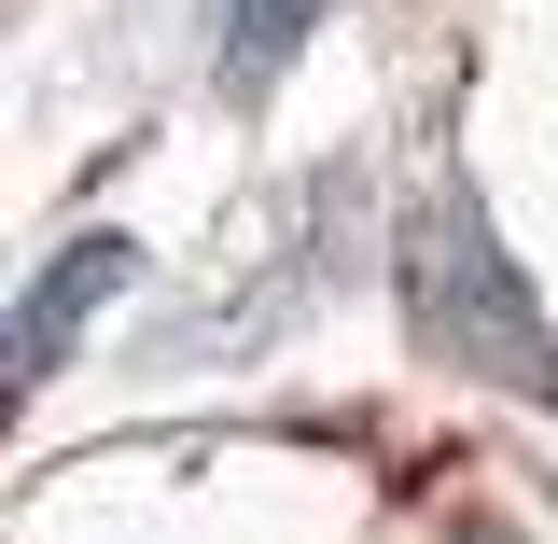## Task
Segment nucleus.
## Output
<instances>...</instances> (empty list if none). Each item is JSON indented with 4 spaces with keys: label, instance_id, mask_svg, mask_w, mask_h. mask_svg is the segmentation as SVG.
I'll list each match as a JSON object with an SVG mask.
<instances>
[{
    "label": "nucleus",
    "instance_id": "f03ea898",
    "mask_svg": "<svg viewBox=\"0 0 558 544\" xmlns=\"http://www.w3.org/2000/svg\"><path fill=\"white\" fill-rule=\"evenodd\" d=\"M98 293H126V238H70L57 266H43V293H28V322H14V391H43L70 363V336H84V307Z\"/></svg>",
    "mask_w": 558,
    "mask_h": 544
},
{
    "label": "nucleus",
    "instance_id": "f257e3e1",
    "mask_svg": "<svg viewBox=\"0 0 558 544\" xmlns=\"http://www.w3.org/2000/svg\"><path fill=\"white\" fill-rule=\"evenodd\" d=\"M405 322L433 363L502 377V391H558V322L545 293L517 279V252L488 238L475 182H418L405 196Z\"/></svg>",
    "mask_w": 558,
    "mask_h": 544
},
{
    "label": "nucleus",
    "instance_id": "7ed1b4c3",
    "mask_svg": "<svg viewBox=\"0 0 558 544\" xmlns=\"http://www.w3.org/2000/svg\"><path fill=\"white\" fill-rule=\"evenodd\" d=\"M322 14H336V0H223V28H209V70H223V98H266Z\"/></svg>",
    "mask_w": 558,
    "mask_h": 544
}]
</instances>
